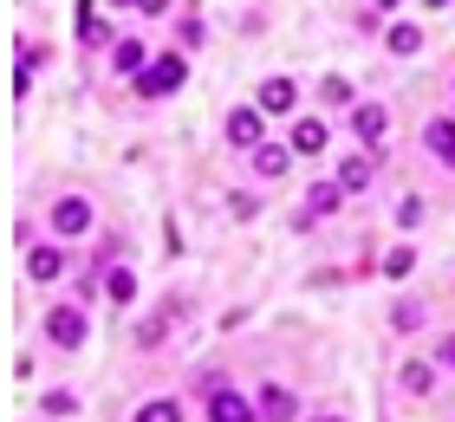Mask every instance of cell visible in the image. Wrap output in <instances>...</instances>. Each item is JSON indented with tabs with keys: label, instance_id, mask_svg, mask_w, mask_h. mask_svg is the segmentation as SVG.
<instances>
[{
	"label": "cell",
	"instance_id": "d6986e66",
	"mask_svg": "<svg viewBox=\"0 0 455 422\" xmlns=\"http://www.w3.org/2000/svg\"><path fill=\"white\" fill-rule=\"evenodd\" d=\"M131 422H182V403H176V396H156V403H143Z\"/></svg>",
	"mask_w": 455,
	"mask_h": 422
},
{
	"label": "cell",
	"instance_id": "7c38bea8",
	"mask_svg": "<svg viewBox=\"0 0 455 422\" xmlns=\"http://www.w3.org/2000/svg\"><path fill=\"white\" fill-rule=\"evenodd\" d=\"M143 66H150V46H143V39H117V46H111V72L137 78Z\"/></svg>",
	"mask_w": 455,
	"mask_h": 422
},
{
	"label": "cell",
	"instance_id": "ac0fdd59",
	"mask_svg": "<svg viewBox=\"0 0 455 422\" xmlns=\"http://www.w3.org/2000/svg\"><path fill=\"white\" fill-rule=\"evenodd\" d=\"M105 299H111V306H131V299H137V273H131V267H111V273H105Z\"/></svg>",
	"mask_w": 455,
	"mask_h": 422
},
{
	"label": "cell",
	"instance_id": "7a4b0ae2",
	"mask_svg": "<svg viewBox=\"0 0 455 422\" xmlns=\"http://www.w3.org/2000/svg\"><path fill=\"white\" fill-rule=\"evenodd\" d=\"M85 338H92V312L85 306H52L46 312V345L52 351H85Z\"/></svg>",
	"mask_w": 455,
	"mask_h": 422
},
{
	"label": "cell",
	"instance_id": "7402d4cb",
	"mask_svg": "<svg viewBox=\"0 0 455 422\" xmlns=\"http://www.w3.org/2000/svg\"><path fill=\"white\" fill-rule=\"evenodd\" d=\"M39 416H78V396H72V390H46V403H39Z\"/></svg>",
	"mask_w": 455,
	"mask_h": 422
},
{
	"label": "cell",
	"instance_id": "8fae6325",
	"mask_svg": "<svg viewBox=\"0 0 455 422\" xmlns=\"http://www.w3.org/2000/svg\"><path fill=\"white\" fill-rule=\"evenodd\" d=\"M254 410H260V422H293V416H299V396L286 390V384H267V390L254 396Z\"/></svg>",
	"mask_w": 455,
	"mask_h": 422
},
{
	"label": "cell",
	"instance_id": "5bb4252c",
	"mask_svg": "<svg viewBox=\"0 0 455 422\" xmlns=\"http://www.w3.org/2000/svg\"><path fill=\"white\" fill-rule=\"evenodd\" d=\"M325 137H332V131H325L319 117H299V123H293V137H286V143H293L299 156H319V150H325Z\"/></svg>",
	"mask_w": 455,
	"mask_h": 422
},
{
	"label": "cell",
	"instance_id": "8992f818",
	"mask_svg": "<svg viewBox=\"0 0 455 422\" xmlns=\"http://www.w3.org/2000/svg\"><path fill=\"white\" fill-rule=\"evenodd\" d=\"M27 280H66V241H39L33 253H27Z\"/></svg>",
	"mask_w": 455,
	"mask_h": 422
},
{
	"label": "cell",
	"instance_id": "9c48e42d",
	"mask_svg": "<svg viewBox=\"0 0 455 422\" xmlns=\"http://www.w3.org/2000/svg\"><path fill=\"white\" fill-rule=\"evenodd\" d=\"M371 169H378V150L339 156V188H345V195H364V188H371Z\"/></svg>",
	"mask_w": 455,
	"mask_h": 422
},
{
	"label": "cell",
	"instance_id": "9a60e30c",
	"mask_svg": "<svg viewBox=\"0 0 455 422\" xmlns=\"http://www.w3.org/2000/svg\"><path fill=\"white\" fill-rule=\"evenodd\" d=\"M299 150H293V143H260V150H254V169H260V176H286V163H293Z\"/></svg>",
	"mask_w": 455,
	"mask_h": 422
},
{
	"label": "cell",
	"instance_id": "4dcf8cb0",
	"mask_svg": "<svg viewBox=\"0 0 455 422\" xmlns=\"http://www.w3.org/2000/svg\"><path fill=\"white\" fill-rule=\"evenodd\" d=\"M306 422H351V416H306Z\"/></svg>",
	"mask_w": 455,
	"mask_h": 422
},
{
	"label": "cell",
	"instance_id": "52a82bcc",
	"mask_svg": "<svg viewBox=\"0 0 455 422\" xmlns=\"http://www.w3.org/2000/svg\"><path fill=\"white\" fill-rule=\"evenodd\" d=\"M254 104H260L267 117H293V111H299V84H293V78H267L260 92H254Z\"/></svg>",
	"mask_w": 455,
	"mask_h": 422
},
{
	"label": "cell",
	"instance_id": "f1b7e54d",
	"mask_svg": "<svg viewBox=\"0 0 455 422\" xmlns=\"http://www.w3.org/2000/svg\"><path fill=\"white\" fill-rule=\"evenodd\" d=\"M403 7V0H371V13H397Z\"/></svg>",
	"mask_w": 455,
	"mask_h": 422
},
{
	"label": "cell",
	"instance_id": "4316f807",
	"mask_svg": "<svg viewBox=\"0 0 455 422\" xmlns=\"http://www.w3.org/2000/svg\"><path fill=\"white\" fill-rule=\"evenodd\" d=\"M436 370H455V331L436 338Z\"/></svg>",
	"mask_w": 455,
	"mask_h": 422
},
{
	"label": "cell",
	"instance_id": "cb8c5ba5",
	"mask_svg": "<svg viewBox=\"0 0 455 422\" xmlns=\"http://www.w3.org/2000/svg\"><path fill=\"white\" fill-rule=\"evenodd\" d=\"M13 52H20V72H39V66H46V52H39L33 39H13Z\"/></svg>",
	"mask_w": 455,
	"mask_h": 422
},
{
	"label": "cell",
	"instance_id": "484cf974",
	"mask_svg": "<svg viewBox=\"0 0 455 422\" xmlns=\"http://www.w3.org/2000/svg\"><path fill=\"white\" fill-rule=\"evenodd\" d=\"M319 98H325V104H351V84H345V78H325Z\"/></svg>",
	"mask_w": 455,
	"mask_h": 422
},
{
	"label": "cell",
	"instance_id": "3957f363",
	"mask_svg": "<svg viewBox=\"0 0 455 422\" xmlns=\"http://www.w3.org/2000/svg\"><path fill=\"white\" fill-rule=\"evenodd\" d=\"M46 227H52L59 241H78V235H92V227H98V208H92L85 195H59V202L46 208Z\"/></svg>",
	"mask_w": 455,
	"mask_h": 422
},
{
	"label": "cell",
	"instance_id": "d4e9b609",
	"mask_svg": "<svg viewBox=\"0 0 455 422\" xmlns=\"http://www.w3.org/2000/svg\"><path fill=\"white\" fill-rule=\"evenodd\" d=\"M228 215H235V221H254L260 202H254V195H228Z\"/></svg>",
	"mask_w": 455,
	"mask_h": 422
},
{
	"label": "cell",
	"instance_id": "603a6c76",
	"mask_svg": "<svg viewBox=\"0 0 455 422\" xmlns=\"http://www.w3.org/2000/svg\"><path fill=\"white\" fill-rule=\"evenodd\" d=\"M417 221H423V195H403V202H397V227L410 235V227H417Z\"/></svg>",
	"mask_w": 455,
	"mask_h": 422
},
{
	"label": "cell",
	"instance_id": "f546056e",
	"mask_svg": "<svg viewBox=\"0 0 455 422\" xmlns=\"http://www.w3.org/2000/svg\"><path fill=\"white\" fill-rule=\"evenodd\" d=\"M423 7H429V13H443V7H455V0H423Z\"/></svg>",
	"mask_w": 455,
	"mask_h": 422
},
{
	"label": "cell",
	"instance_id": "2e32d148",
	"mask_svg": "<svg viewBox=\"0 0 455 422\" xmlns=\"http://www.w3.org/2000/svg\"><path fill=\"white\" fill-rule=\"evenodd\" d=\"M397 384H403V396H429L436 390V357H429V364H403Z\"/></svg>",
	"mask_w": 455,
	"mask_h": 422
},
{
	"label": "cell",
	"instance_id": "83f0119b",
	"mask_svg": "<svg viewBox=\"0 0 455 422\" xmlns=\"http://www.w3.org/2000/svg\"><path fill=\"white\" fill-rule=\"evenodd\" d=\"M170 7H176V0H137V13H150V20H163Z\"/></svg>",
	"mask_w": 455,
	"mask_h": 422
},
{
	"label": "cell",
	"instance_id": "30bf717a",
	"mask_svg": "<svg viewBox=\"0 0 455 422\" xmlns=\"http://www.w3.org/2000/svg\"><path fill=\"white\" fill-rule=\"evenodd\" d=\"M339 202H345V188H339V182H313V188H306V215H299V227L332 221V215H339Z\"/></svg>",
	"mask_w": 455,
	"mask_h": 422
},
{
	"label": "cell",
	"instance_id": "ba28073f",
	"mask_svg": "<svg viewBox=\"0 0 455 422\" xmlns=\"http://www.w3.org/2000/svg\"><path fill=\"white\" fill-rule=\"evenodd\" d=\"M209 422H260V410L254 403H247V396L241 390H209Z\"/></svg>",
	"mask_w": 455,
	"mask_h": 422
},
{
	"label": "cell",
	"instance_id": "4fadbf2b",
	"mask_svg": "<svg viewBox=\"0 0 455 422\" xmlns=\"http://www.w3.org/2000/svg\"><path fill=\"white\" fill-rule=\"evenodd\" d=\"M423 143L436 150V163H443V169H455V117H436V123L423 131Z\"/></svg>",
	"mask_w": 455,
	"mask_h": 422
},
{
	"label": "cell",
	"instance_id": "6da1fadb",
	"mask_svg": "<svg viewBox=\"0 0 455 422\" xmlns=\"http://www.w3.org/2000/svg\"><path fill=\"white\" fill-rule=\"evenodd\" d=\"M182 78H189V59H182V52H156L150 66L137 72V98H143V104H156V98L182 92Z\"/></svg>",
	"mask_w": 455,
	"mask_h": 422
},
{
	"label": "cell",
	"instance_id": "ffe728a7",
	"mask_svg": "<svg viewBox=\"0 0 455 422\" xmlns=\"http://www.w3.org/2000/svg\"><path fill=\"white\" fill-rule=\"evenodd\" d=\"M423 319H429V312H423L417 299H403V306H390V331H423Z\"/></svg>",
	"mask_w": 455,
	"mask_h": 422
},
{
	"label": "cell",
	"instance_id": "44dd1931",
	"mask_svg": "<svg viewBox=\"0 0 455 422\" xmlns=\"http://www.w3.org/2000/svg\"><path fill=\"white\" fill-rule=\"evenodd\" d=\"M410 267H417V247H390L384 253V280H410Z\"/></svg>",
	"mask_w": 455,
	"mask_h": 422
},
{
	"label": "cell",
	"instance_id": "277c9868",
	"mask_svg": "<svg viewBox=\"0 0 455 422\" xmlns=\"http://www.w3.org/2000/svg\"><path fill=\"white\" fill-rule=\"evenodd\" d=\"M221 131H228V143H235L241 156H254L260 143H267V111H260V104H235Z\"/></svg>",
	"mask_w": 455,
	"mask_h": 422
},
{
	"label": "cell",
	"instance_id": "5b68a950",
	"mask_svg": "<svg viewBox=\"0 0 455 422\" xmlns=\"http://www.w3.org/2000/svg\"><path fill=\"white\" fill-rule=\"evenodd\" d=\"M384 131H390L384 104H351V137H358V150H384Z\"/></svg>",
	"mask_w": 455,
	"mask_h": 422
},
{
	"label": "cell",
	"instance_id": "e0dca14e",
	"mask_svg": "<svg viewBox=\"0 0 455 422\" xmlns=\"http://www.w3.org/2000/svg\"><path fill=\"white\" fill-rule=\"evenodd\" d=\"M384 52H390V59H410V52H423V27H403V20H397V27L384 33Z\"/></svg>",
	"mask_w": 455,
	"mask_h": 422
}]
</instances>
